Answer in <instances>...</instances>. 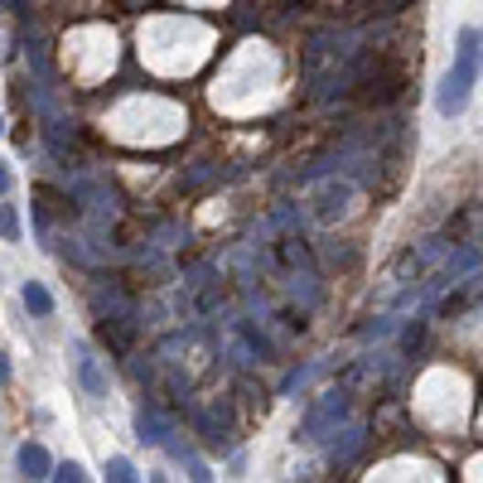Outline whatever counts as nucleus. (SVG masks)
<instances>
[{
    "mask_svg": "<svg viewBox=\"0 0 483 483\" xmlns=\"http://www.w3.org/2000/svg\"><path fill=\"white\" fill-rule=\"evenodd\" d=\"M478 44H483L478 29H464L459 34V59H455V68L445 73L440 92H435L440 116H459L464 107H469V92H474V78H478V54H483Z\"/></svg>",
    "mask_w": 483,
    "mask_h": 483,
    "instance_id": "1",
    "label": "nucleus"
},
{
    "mask_svg": "<svg viewBox=\"0 0 483 483\" xmlns=\"http://www.w3.org/2000/svg\"><path fill=\"white\" fill-rule=\"evenodd\" d=\"M343 416H349V396L343 392H329L319 406H309V416H305V425H300V440H319L329 425H338Z\"/></svg>",
    "mask_w": 483,
    "mask_h": 483,
    "instance_id": "2",
    "label": "nucleus"
},
{
    "mask_svg": "<svg viewBox=\"0 0 483 483\" xmlns=\"http://www.w3.org/2000/svg\"><path fill=\"white\" fill-rule=\"evenodd\" d=\"M73 372H78V382H82V392H88V396H107V372H102L97 353L82 338L73 343Z\"/></svg>",
    "mask_w": 483,
    "mask_h": 483,
    "instance_id": "3",
    "label": "nucleus"
},
{
    "mask_svg": "<svg viewBox=\"0 0 483 483\" xmlns=\"http://www.w3.org/2000/svg\"><path fill=\"white\" fill-rule=\"evenodd\" d=\"M315 199H319V222H334L343 209H349V199H353V184H349V179H329V184H324Z\"/></svg>",
    "mask_w": 483,
    "mask_h": 483,
    "instance_id": "4",
    "label": "nucleus"
},
{
    "mask_svg": "<svg viewBox=\"0 0 483 483\" xmlns=\"http://www.w3.org/2000/svg\"><path fill=\"white\" fill-rule=\"evenodd\" d=\"M15 464H20V474H25V478H54V459H48V450H44V445H34V440L20 445Z\"/></svg>",
    "mask_w": 483,
    "mask_h": 483,
    "instance_id": "5",
    "label": "nucleus"
},
{
    "mask_svg": "<svg viewBox=\"0 0 483 483\" xmlns=\"http://www.w3.org/2000/svg\"><path fill=\"white\" fill-rule=\"evenodd\" d=\"M20 300H25V309H29V315H39V319H48V315H54V295H48V290H44L39 281H25Z\"/></svg>",
    "mask_w": 483,
    "mask_h": 483,
    "instance_id": "6",
    "label": "nucleus"
},
{
    "mask_svg": "<svg viewBox=\"0 0 483 483\" xmlns=\"http://www.w3.org/2000/svg\"><path fill=\"white\" fill-rule=\"evenodd\" d=\"M135 430H141V440H145V445H165V435H169L165 421L155 416V411H141V416H135Z\"/></svg>",
    "mask_w": 483,
    "mask_h": 483,
    "instance_id": "7",
    "label": "nucleus"
},
{
    "mask_svg": "<svg viewBox=\"0 0 483 483\" xmlns=\"http://www.w3.org/2000/svg\"><path fill=\"white\" fill-rule=\"evenodd\" d=\"M362 450V430L353 425V430H343V440H334V459H353Z\"/></svg>",
    "mask_w": 483,
    "mask_h": 483,
    "instance_id": "8",
    "label": "nucleus"
},
{
    "mask_svg": "<svg viewBox=\"0 0 483 483\" xmlns=\"http://www.w3.org/2000/svg\"><path fill=\"white\" fill-rule=\"evenodd\" d=\"M0 237H5V242H20V218H15L10 203H0Z\"/></svg>",
    "mask_w": 483,
    "mask_h": 483,
    "instance_id": "9",
    "label": "nucleus"
},
{
    "mask_svg": "<svg viewBox=\"0 0 483 483\" xmlns=\"http://www.w3.org/2000/svg\"><path fill=\"white\" fill-rule=\"evenodd\" d=\"M107 478H116V483H131V478H135L131 459H107Z\"/></svg>",
    "mask_w": 483,
    "mask_h": 483,
    "instance_id": "10",
    "label": "nucleus"
},
{
    "mask_svg": "<svg viewBox=\"0 0 483 483\" xmlns=\"http://www.w3.org/2000/svg\"><path fill=\"white\" fill-rule=\"evenodd\" d=\"M54 478H63V483H82V478H88V469L68 459V464H59V469H54Z\"/></svg>",
    "mask_w": 483,
    "mask_h": 483,
    "instance_id": "11",
    "label": "nucleus"
},
{
    "mask_svg": "<svg viewBox=\"0 0 483 483\" xmlns=\"http://www.w3.org/2000/svg\"><path fill=\"white\" fill-rule=\"evenodd\" d=\"M10 194V169H5V160H0V199Z\"/></svg>",
    "mask_w": 483,
    "mask_h": 483,
    "instance_id": "12",
    "label": "nucleus"
},
{
    "mask_svg": "<svg viewBox=\"0 0 483 483\" xmlns=\"http://www.w3.org/2000/svg\"><path fill=\"white\" fill-rule=\"evenodd\" d=\"M5 382H10V358L0 353V387H5Z\"/></svg>",
    "mask_w": 483,
    "mask_h": 483,
    "instance_id": "13",
    "label": "nucleus"
},
{
    "mask_svg": "<svg viewBox=\"0 0 483 483\" xmlns=\"http://www.w3.org/2000/svg\"><path fill=\"white\" fill-rule=\"evenodd\" d=\"M0 135H5V121H0Z\"/></svg>",
    "mask_w": 483,
    "mask_h": 483,
    "instance_id": "14",
    "label": "nucleus"
}]
</instances>
